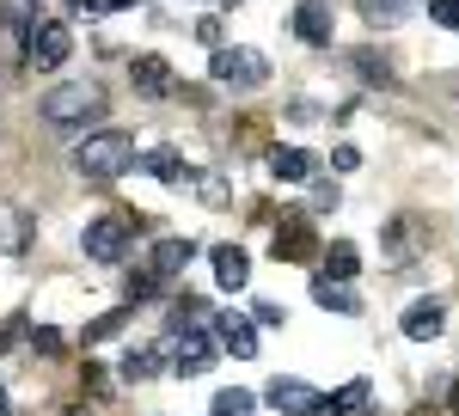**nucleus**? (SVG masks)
<instances>
[{"label":"nucleus","mask_w":459,"mask_h":416,"mask_svg":"<svg viewBox=\"0 0 459 416\" xmlns=\"http://www.w3.org/2000/svg\"><path fill=\"white\" fill-rule=\"evenodd\" d=\"M135 135L129 129H92V135L74 147V172L80 178H92V184H110V178H123V172H135Z\"/></svg>","instance_id":"nucleus-1"},{"label":"nucleus","mask_w":459,"mask_h":416,"mask_svg":"<svg viewBox=\"0 0 459 416\" xmlns=\"http://www.w3.org/2000/svg\"><path fill=\"white\" fill-rule=\"evenodd\" d=\"M37 117L49 129H80V123H99L105 117V86L99 80H62L56 92H43Z\"/></svg>","instance_id":"nucleus-2"},{"label":"nucleus","mask_w":459,"mask_h":416,"mask_svg":"<svg viewBox=\"0 0 459 416\" xmlns=\"http://www.w3.org/2000/svg\"><path fill=\"white\" fill-rule=\"evenodd\" d=\"M135 227H142V214H92V221L80 227V251H86L92 264H123Z\"/></svg>","instance_id":"nucleus-3"},{"label":"nucleus","mask_w":459,"mask_h":416,"mask_svg":"<svg viewBox=\"0 0 459 416\" xmlns=\"http://www.w3.org/2000/svg\"><path fill=\"white\" fill-rule=\"evenodd\" d=\"M209 74H214V86H227V92H257L270 80V56L251 49V43H227V49H214Z\"/></svg>","instance_id":"nucleus-4"},{"label":"nucleus","mask_w":459,"mask_h":416,"mask_svg":"<svg viewBox=\"0 0 459 416\" xmlns=\"http://www.w3.org/2000/svg\"><path fill=\"white\" fill-rule=\"evenodd\" d=\"M166 361H172L178 380H196V374H209V361H214L209 325H196V331H172V337H166Z\"/></svg>","instance_id":"nucleus-5"},{"label":"nucleus","mask_w":459,"mask_h":416,"mask_svg":"<svg viewBox=\"0 0 459 416\" xmlns=\"http://www.w3.org/2000/svg\"><path fill=\"white\" fill-rule=\"evenodd\" d=\"M264 404L276 416H325V392L307 386V380H282V374H276V380L264 386Z\"/></svg>","instance_id":"nucleus-6"},{"label":"nucleus","mask_w":459,"mask_h":416,"mask_svg":"<svg viewBox=\"0 0 459 416\" xmlns=\"http://www.w3.org/2000/svg\"><path fill=\"white\" fill-rule=\"evenodd\" d=\"M25 56H31L37 74H56L74 56V31H68V25H56V19H43V25H37V37L25 43Z\"/></svg>","instance_id":"nucleus-7"},{"label":"nucleus","mask_w":459,"mask_h":416,"mask_svg":"<svg viewBox=\"0 0 459 416\" xmlns=\"http://www.w3.org/2000/svg\"><path fill=\"white\" fill-rule=\"evenodd\" d=\"M270 251H276V264H307V257H318L313 221H307V214H282V227H276Z\"/></svg>","instance_id":"nucleus-8"},{"label":"nucleus","mask_w":459,"mask_h":416,"mask_svg":"<svg viewBox=\"0 0 459 416\" xmlns=\"http://www.w3.org/2000/svg\"><path fill=\"white\" fill-rule=\"evenodd\" d=\"M398 331H404L411 343H435V337L447 331V300H411L404 318H398Z\"/></svg>","instance_id":"nucleus-9"},{"label":"nucleus","mask_w":459,"mask_h":416,"mask_svg":"<svg viewBox=\"0 0 459 416\" xmlns=\"http://www.w3.org/2000/svg\"><path fill=\"white\" fill-rule=\"evenodd\" d=\"M331 31H337V19H331L325 0H300V6H294V37H300L307 49H331Z\"/></svg>","instance_id":"nucleus-10"},{"label":"nucleus","mask_w":459,"mask_h":416,"mask_svg":"<svg viewBox=\"0 0 459 416\" xmlns=\"http://www.w3.org/2000/svg\"><path fill=\"white\" fill-rule=\"evenodd\" d=\"M190 257H196V239L190 233H166V239H153V251H147V270L166 282L178 270H190Z\"/></svg>","instance_id":"nucleus-11"},{"label":"nucleus","mask_w":459,"mask_h":416,"mask_svg":"<svg viewBox=\"0 0 459 416\" xmlns=\"http://www.w3.org/2000/svg\"><path fill=\"white\" fill-rule=\"evenodd\" d=\"M214 343L227 349V355H239V361H251L257 355V325H251L246 312H221L214 318Z\"/></svg>","instance_id":"nucleus-12"},{"label":"nucleus","mask_w":459,"mask_h":416,"mask_svg":"<svg viewBox=\"0 0 459 416\" xmlns=\"http://www.w3.org/2000/svg\"><path fill=\"white\" fill-rule=\"evenodd\" d=\"M129 80H135L142 99H172V62L166 56H135L129 62Z\"/></svg>","instance_id":"nucleus-13"},{"label":"nucleus","mask_w":459,"mask_h":416,"mask_svg":"<svg viewBox=\"0 0 459 416\" xmlns=\"http://www.w3.org/2000/svg\"><path fill=\"white\" fill-rule=\"evenodd\" d=\"M135 172L160 178V184H196V166H184V153H178V147H153V153H142V160H135Z\"/></svg>","instance_id":"nucleus-14"},{"label":"nucleus","mask_w":459,"mask_h":416,"mask_svg":"<svg viewBox=\"0 0 459 416\" xmlns=\"http://www.w3.org/2000/svg\"><path fill=\"white\" fill-rule=\"evenodd\" d=\"M209 264H214V288H227V294H239V288L251 282V257L239 251V245H214Z\"/></svg>","instance_id":"nucleus-15"},{"label":"nucleus","mask_w":459,"mask_h":416,"mask_svg":"<svg viewBox=\"0 0 459 416\" xmlns=\"http://www.w3.org/2000/svg\"><path fill=\"white\" fill-rule=\"evenodd\" d=\"M270 178H276V184H313L318 160L307 147H276V153H270Z\"/></svg>","instance_id":"nucleus-16"},{"label":"nucleus","mask_w":459,"mask_h":416,"mask_svg":"<svg viewBox=\"0 0 459 416\" xmlns=\"http://www.w3.org/2000/svg\"><path fill=\"white\" fill-rule=\"evenodd\" d=\"M318 264H325L318 276H325V282H343V288H350V282L361 276V251H355L350 239H331L325 251H318Z\"/></svg>","instance_id":"nucleus-17"},{"label":"nucleus","mask_w":459,"mask_h":416,"mask_svg":"<svg viewBox=\"0 0 459 416\" xmlns=\"http://www.w3.org/2000/svg\"><path fill=\"white\" fill-rule=\"evenodd\" d=\"M166 368V349H123V361H117V380H129V386H142V380H153Z\"/></svg>","instance_id":"nucleus-18"},{"label":"nucleus","mask_w":459,"mask_h":416,"mask_svg":"<svg viewBox=\"0 0 459 416\" xmlns=\"http://www.w3.org/2000/svg\"><path fill=\"white\" fill-rule=\"evenodd\" d=\"M374 404V386L368 380H350V386H337L331 398H325V416H361Z\"/></svg>","instance_id":"nucleus-19"},{"label":"nucleus","mask_w":459,"mask_h":416,"mask_svg":"<svg viewBox=\"0 0 459 416\" xmlns=\"http://www.w3.org/2000/svg\"><path fill=\"white\" fill-rule=\"evenodd\" d=\"M313 300L325 312H337V318H355V312H361V300H355L343 282H325V276H313Z\"/></svg>","instance_id":"nucleus-20"},{"label":"nucleus","mask_w":459,"mask_h":416,"mask_svg":"<svg viewBox=\"0 0 459 416\" xmlns=\"http://www.w3.org/2000/svg\"><path fill=\"white\" fill-rule=\"evenodd\" d=\"M355 6H361L368 25H398V19H411V13L429 6V0H355Z\"/></svg>","instance_id":"nucleus-21"},{"label":"nucleus","mask_w":459,"mask_h":416,"mask_svg":"<svg viewBox=\"0 0 459 416\" xmlns=\"http://www.w3.org/2000/svg\"><path fill=\"white\" fill-rule=\"evenodd\" d=\"M257 411V398H251L246 386H227V392H214V404H209V416H251Z\"/></svg>","instance_id":"nucleus-22"},{"label":"nucleus","mask_w":459,"mask_h":416,"mask_svg":"<svg viewBox=\"0 0 459 416\" xmlns=\"http://www.w3.org/2000/svg\"><path fill=\"white\" fill-rule=\"evenodd\" d=\"M123 325H129V307H117V312H99V318L86 325V349H92V343H105V337H117Z\"/></svg>","instance_id":"nucleus-23"},{"label":"nucleus","mask_w":459,"mask_h":416,"mask_svg":"<svg viewBox=\"0 0 459 416\" xmlns=\"http://www.w3.org/2000/svg\"><path fill=\"white\" fill-rule=\"evenodd\" d=\"M350 62L361 68V80H368V86H392V68L380 62V56H374V49H355Z\"/></svg>","instance_id":"nucleus-24"},{"label":"nucleus","mask_w":459,"mask_h":416,"mask_svg":"<svg viewBox=\"0 0 459 416\" xmlns=\"http://www.w3.org/2000/svg\"><path fill=\"white\" fill-rule=\"evenodd\" d=\"M190 31H196V43H203V49H227V31H221V19H209V13H203Z\"/></svg>","instance_id":"nucleus-25"},{"label":"nucleus","mask_w":459,"mask_h":416,"mask_svg":"<svg viewBox=\"0 0 459 416\" xmlns=\"http://www.w3.org/2000/svg\"><path fill=\"white\" fill-rule=\"evenodd\" d=\"M337 203H343V196H337V184H331V178H313V214H331Z\"/></svg>","instance_id":"nucleus-26"},{"label":"nucleus","mask_w":459,"mask_h":416,"mask_svg":"<svg viewBox=\"0 0 459 416\" xmlns=\"http://www.w3.org/2000/svg\"><path fill=\"white\" fill-rule=\"evenodd\" d=\"M123 288H129V300H147V294L160 288V276H153V270H129V276H123Z\"/></svg>","instance_id":"nucleus-27"},{"label":"nucleus","mask_w":459,"mask_h":416,"mask_svg":"<svg viewBox=\"0 0 459 416\" xmlns=\"http://www.w3.org/2000/svg\"><path fill=\"white\" fill-rule=\"evenodd\" d=\"M429 25H447V31H459V0H429Z\"/></svg>","instance_id":"nucleus-28"},{"label":"nucleus","mask_w":459,"mask_h":416,"mask_svg":"<svg viewBox=\"0 0 459 416\" xmlns=\"http://www.w3.org/2000/svg\"><path fill=\"white\" fill-rule=\"evenodd\" d=\"M288 318V307H276V300H257V307H251V325H282Z\"/></svg>","instance_id":"nucleus-29"},{"label":"nucleus","mask_w":459,"mask_h":416,"mask_svg":"<svg viewBox=\"0 0 459 416\" xmlns=\"http://www.w3.org/2000/svg\"><path fill=\"white\" fill-rule=\"evenodd\" d=\"M331 166H337V172H355V166H361V147H350V141L331 147Z\"/></svg>","instance_id":"nucleus-30"},{"label":"nucleus","mask_w":459,"mask_h":416,"mask_svg":"<svg viewBox=\"0 0 459 416\" xmlns=\"http://www.w3.org/2000/svg\"><path fill=\"white\" fill-rule=\"evenodd\" d=\"M80 380H86V392H92V398H105V392H110V380L99 374V361H86V368H80Z\"/></svg>","instance_id":"nucleus-31"},{"label":"nucleus","mask_w":459,"mask_h":416,"mask_svg":"<svg viewBox=\"0 0 459 416\" xmlns=\"http://www.w3.org/2000/svg\"><path fill=\"white\" fill-rule=\"evenodd\" d=\"M31 343L43 349V355H56V349H62V331H49V325H37V331H31Z\"/></svg>","instance_id":"nucleus-32"},{"label":"nucleus","mask_w":459,"mask_h":416,"mask_svg":"<svg viewBox=\"0 0 459 416\" xmlns=\"http://www.w3.org/2000/svg\"><path fill=\"white\" fill-rule=\"evenodd\" d=\"M196 190H203L209 203H227V184H221V178H203V172H196Z\"/></svg>","instance_id":"nucleus-33"},{"label":"nucleus","mask_w":459,"mask_h":416,"mask_svg":"<svg viewBox=\"0 0 459 416\" xmlns=\"http://www.w3.org/2000/svg\"><path fill=\"white\" fill-rule=\"evenodd\" d=\"M447 411H454V416H459V380H454V392H447Z\"/></svg>","instance_id":"nucleus-34"},{"label":"nucleus","mask_w":459,"mask_h":416,"mask_svg":"<svg viewBox=\"0 0 459 416\" xmlns=\"http://www.w3.org/2000/svg\"><path fill=\"white\" fill-rule=\"evenodd\" d=\"M0 416H13V398H6V386H0Z\"/></svg>","instance_id":"nucleus-35"},{"label":"nucleus","mask_w":459,"mask_h":416,"mask_svg":"<svg viewBox=\"0 0 459 416\" xmlns=\"http://www.w3.org/2000/svg\"><path fill=\"white\" fill-rule=\"evenodd\" d=\"M411 416H441V411H435V404H417V411H411Z\"/></svg>","instance_id":"nucleus-36"},{"label":"nucleus","mask_w":459,"mask_h":416,"mask_svg":"<svg viewBox=\"0 0 459 416\" xmlns=\"http://www.w3.org/2000/svg\"><path fill=\"white\" fill-rule=\"evenodd\" d=\"M62 416H86V411H62Z\"/></svg>","instance_id":"nucleus-37"},{"label":"nucleus","mask_w":459,"mask_h":416,"mask_svg":"<svg viewBox=\"0 0 459 416\" xmlns=\"http://www.w3.org/2000/svg\"><path fill=\"white\" fill-rule=\"evenodd\" d=\"M227 6H246V0H227Z\"/></svg>","instance_id":"nucleus-38"}]
</instances>
